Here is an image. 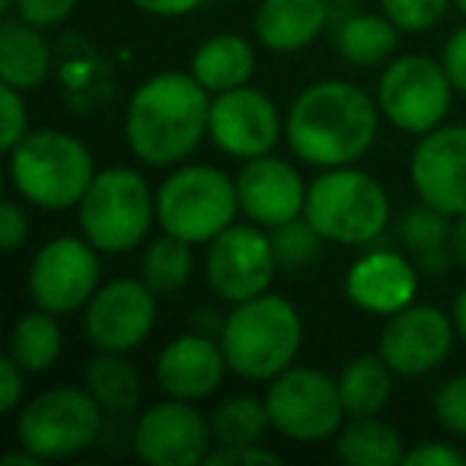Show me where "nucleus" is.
Masks as SVG:
<instances>
[{"instance_id":"a19ab883","label":"nucleus","mask_w":466,"mask_h":466,"mask_svg":"<svg viewBox=\"0 0 466 466\" xmlns=\"http://www.w3.org/2000/svg\"><path fill=\"white\" fill-rule=\"evenodd\" d=\"M23 400V364L14 355L0 358V409L14 412Z\"/></svg>"},{"instance_id":"6e6552de","label":"nucleus","mask_w":466,"mask_h":466,"mask_svg":"<svg viewBox=\"0 0 466 466\" xmlns=\"http://www.w3.org/2000/svg\"><path fill=\"white\" fill-rule=\"evenodd\" d=\"M103 406L90 390L58 387L35 396L16 419V441L42 460H61L86 451L99 438Z\"/></svg>"},{"instance_id":"09e8293b","label":"nucleus","mask_w":466,"mask_h":466,"mask_svg":"<svg viewBox=\"0 0 466 466\" xmlns=\"http://www.w3.org/2000/svg\"><path fill=\"white\" fill-rule=\"evenodd\" d=\"M329 4H351V0H329Z\"/></svg>"},{"instance_id":"c03bdc74","label":"nucleus","mask_w":466,"mask_h":466,"mask_svg":"<svg viewBox=\"0 0 466 466\" xmlns=\"http://www.w3.org/2000/svg\"><path fill=\"white\" fill-rule=\"evenodd\" d=\"M453 326H457L460 339H463V342H466V288H463V291H460L457 304H453Z\"/></svg>"},{"instance_id":"ddd939ff","label":"nucleus","mask_w":466,"mask_h":466,"mask_svg":"<svg viewBox=\"0 0 466 466\" xmlns=\"http://www.w3.org/2000/svg\"><path fill=\"white\" fill-rule=\"evenodd\" d=\"M157 319V294L144 281L116 279L86 304V339L99 351H131L150 336Z\"/></svg>"},{"instance_id":"ea45409f","label":"nucleus","mask_w":466,"mask_h":466,"mask_svg":"<svg viewBox=\"0 0 466 466\" xmlns=\"http://www.w3.org/2000/svg\"><path fill=\"white\" fill-rule=\"evenodd\" d=\"M441 65H444L453 90L466 93V26L457 29V33L447 39L444 55H441Z\"/></svg>"},{"instance_id":"1a4fd4ad","label":"nucleus","mask_w":466,"mask_h":466,"mask_svg":"<svg viewBox=\"0 0 466 466\" xmlns=\"http://www.w3.org/2000/svg\"><path fill=\"white\" fill-rule=\"evenodd\" d=\"M272 428L291 441H326L339 431L345 412L339 380L313 368H288L272 380L266 396Z\"/></svg>"},{"instance_id":"a18cd8bd","label":"nucleus","mask_w":466,"mask_h":466,"mask_svg":"<svg viewBox=\"0 0 466 466\" xmlns=\"http://www.w3.org/2000/svg\"><path fill=\"white\" fill-rule=\"evenodd\" d=\"M39 463H42V457H35L26 447H23V453H7V457H4V466H39Z\"/></svg>"},{"instance_id":"72a5a7b5","label":"nucleus","mask_w":466,"mask_h":466,"mask_svg":"<svg viewBox=\"0 0 466 466\" xmlns=\"http://www.w3.org/2000/svg\"><path fill=\"white\" fill-rule=\"evenodd\" d=\"M434 415L451 434L466 438V374L447 380L434 393Z\"/></svg>"},{"instance_id":"393cba45","label":"nucleus","mask_w":466,"mask_h":466,"mask_svg":"<svg viewBox=\"0 0 466 466\" xmlns=\"http://www.w3.org/2000/svg\"><path fill=\"white\" fill-rule=\"evenodd\" d=\"M400 33L402 29L396 26L387 14L383 16L355 14L345 23H339L336 48L349 65L374 67V65H383V61L396 52V46H400Z\"/></svg>"},{"instance_id":"79ce46f5","label":"nucleus","mask_w":466,"mask_h":466,"mask_svg":"<svg viewBox=\"0 0 466 466\" xmlns=\"http://www.w3.org/2000/svg\"><path fill=\"white\" fill-rule=\"evenodd\" d=\"M128 4L154 16H186L195 7H201L205 0H128Z\"/></svg>"},{"instance_id":"9b49d317","label":"nucleus","mask_w":466,"mask_h":466,"mask_svg":"<svg viewBox=\"0 0 466 466\" xmlns=\"http://www.w3.org/2000/svg\"><path fill=\"white\" fill-rule=\"evenodd\" d=\"M93 249V243L77 237H58L35 253L29 268V294L39 310L65 317L90 304L99 285V259Z\"/></svg>"},{"instance_id":"f704fd0d","label":"nucleus","mask_w":466,"mask_h":466,"mask_svg":"<svg viewBox=\"0 0 466 466\" xmlns=\"http://www.w3.org/2000/svg\"><path fill=\"white\" fill-rule=\"evenodd\" d=\"M23 90H16V86L4 84L0 86V106H4V128H0V147L14 150L16 144L23 141V137L29 135L26 131V103H23L20 96Z\"/></svg>"},{"instance_id":"423d86ee","label":"nucleus","mask_w":466,"mask_h":466,"mask_svg":"<svg viewBox=\"0 0 466 466\" xmlns=\"http://www.w3.org/2000/svg\"><path fill=\"white\" fill-rule=\"evenodd\" d=\"M240 211L237 182L214 167H182L157 192V220L163 233L188 243H211Z\"/></svg>"},{"instance_id":"39448f33","label":"nucleus","mask_w":466,"mask_h":466,"mask_svg":"<svg viewBox=\"0 0 466 466\" xmlns=\"http://www.w3.org/2000/svg\"><path fill=\"white\" fill-rule=\"evenodd\" d=\"M304 218L329 243L361 247L377 240L390 220V201L374 176L351 167H332L307 188Z\"/></svg>"},{"instance_id":"e433bc0d","label":"nucleus","mask_w":466,"mask_h":466,"mask_svg":"<svg viewBox=\"0 0 466 466\" xmlns=\"http://www.w3.org/2000/svg\"><path fill=\"white\" fill-rule=\"evenodd\" d=\"M205 463L208 466H240V463H247V466H256V463L275 466V463H281V457H279V453H272V451H266V447H259V444H220L218 451L208 453Z\"/></svg>"},{"instance_id":"4c0bfd02","label":"nucleus","mask_w":466,"mask_h":466,"mask_svg":"<svg viewBox=\"0 0 466 466\" xmlns=\"http://www.w3.org/2000/svg\"><path fill=\"white\" fill-rule=\"evenodd\" d=\"M402 463H412V466H466V453L460 451V447L425 441V444L406 451V460H402Z\"/></svg>"},{"instance_id":"a878e982","label":"nucleus","mask_w":466,"mask_h":466,"mask_svg":"<svg viewBox=\"0 0 466 466\" xmlns=\"http://www.w3.org/2000/svg\"><path fill=\"white\" fill-rule=\"evenodd\" d=\"M345 412L351 419L377 415L390 402V364L380 355H358L339 374Z\"/></svg>"},{"instance_id":"f3484780","label":"nucleus","mask_w":466,"mask_h":466,"mask_svg":"<svg viewBox=\"0 0 466 466\" xmlns=\"http://www.w3.org/2000/svg\"><path fill=\"white\" fill-rule=\"evenodd\" d=\"M453 326L438 307H402L390 313L380 332V358L402 377H421L447 358Z\"/></svg>"},{"instance_id":"cd10ccee","label":"nucleus","mask_w":466,"mask_h":466,"mask_svg":"<svg viewBox=\"0 0 466 466\" xmlns=\"http://www.w3.org/2000/svg\"><path fill=\"white\" fill-rule=\"evenodd\" d=\"M86 390L106 412H131L141 402V377L118 351H99L86 364Z\"/></svg>"},{"instance_id":"473e14b6","label":"nucleus","mask_w":466,"mask_h":466,"mask_svg":"<svg viewBox=\"0 0 466 466\" xmlns=\"http://www.w3.org/2000/svg\"><path fill=\"white\" fill-rule=\"evenodd\" d=\"M383 14L402 29V33H425L441 23L451 0H380Z\"/></svg>"},{"instance_id":"49530a36","label":"nucleus","mask_w":466,"mask_h":466,"mask_svg":"<svg viewBox=\"0 0 466 466\" xmlns=\"http://www.w3.org/2000/svg\"><path fill=\"white\" fill-rule=\"evenodd\" d=\"M14 7H16V0H0V10H4V14H10Z\"/></svg>"},{"instance_id":"0eeeda50","label":"nucleus","mask_w":466,"mask_h":466,"mask_svg":"<svg viewBox=\"0 0 466 466\" xmlns=\"http://www.w3.org/2000/svg\"><path fill=\"white\" fill-rule=\"evenodd\" d=\"M154 195L135 169H103L80 198L84 237L103 253L135 249L147 237L154 220Z\"/></svg>"},{"instance_id":"a211bd4d","label":"nucleus","mask_w":466,"mask_h":466,"mask_svg":"<svg viewBox=\"0 0 466 466\" xmlns=\"http://www.w3.org/2000/svg\"><path fill=\"white\" fill-rule=\"evenodd\" d=\"M237 198L240 211L262 227H279L294 220L307 208V186L291 163L279 157H253L237 176Z\"/></svg>"},{"instance_id":"bb28decb","label":"nucleus","mask_w":466,"mask_h":466,"mask_svg":"<svg viewBox=\"0 0 466 466\" xmlns=\"http://www.w3.org/2000/svg\"><path fill=\"white\" fill-rule=\"evenodd\" d=\"M339 460L349 466H396L406 460L400 434L390 425L377 421L374 415L355 419L339 434Z\"/></svg>"},{"instance_id":"2f4dec72","label":"nucleus","mask_w":466,"mask_h":466,"mask_svg":"<svg viewBox=\"0 0 466 466\" xmlns=\"http://www.w3.org/2000/svg\"><path fill=\"white\" fill-rule=\"evenodd\" d=\"M268 240H272L279 268H285V272H298V268L310 266V262L319 256V243H323V237H319L317 227L300 214V218L272 227Z\"/></svg>"},{"instance_id":"7c9ffc66","label":"nucleus","mask_w":466,"mask_h":466,"mask_svg":"<svg viewBox=\"0 0 466 466\" xmlns=\"http://www.w3.org/2000/svg\"><path fill=\"white\" fill-rule=\"evenodd\" d=\"M268 425L272 419L266 402L253 396H233L211 412V434L218 444H259Z\"/></svg>"},{"instance_id":"c85d7f7f","label":"nucleus","mask_w":466,"mask_h":466,"mask_svg":"<svg viewBox=\"0 0 466 466\" xmlns=\"http://www.w3.org/2000/svg\"><path fill=\"white\" fill-rule=\"evenodd\" d=\"M10 355L23 364V370H46L61 355V329L55 313L39 310L16 319L10 336Z\"/></svg>"},{"instance_id":"c756f323","label":"nucleus","mask_w":466,"mask_h":466,"mask_svg":"<svg viewBox=\"0 0 466 466\" xmlns=\"http://www.w3.org/2000/svg\"><path fill=\"white\" fill-rule=\"evenodd\" d=\"M192 275V243L163 233L160 240L150 243L141 262V279L154 294H173Z\"/></svg>"},{"instance_id":"6ab92c4d","label":"nucleus","mask_w":466,"mask_h":466,"mask_svg":"<svg viewBox=\"0 0 466 466\" xmlns=\"http://www.w3.org/2000/svg\"><path fill=\"white\" fill-rule=\"evenodd\" d=\"M227 355L211 336H192L173 339L157 358V380L173 400H205L224 380Z\"/></svg>"},{"instance_id":"c9c22d12","label":"nucleus","mask_w":466,"mask_h":466,"mask_svg":"<svg viewBox=\"0 0 466 466\" xmlns=\"http://www.w3.org/2000/svg\"><path fill=\"white\" fill-rule=\"evenodd\" d=\"M77 7V0H16V16L39 29L58 26L65 16H71V10Z\"/></svg>"},{"instance_id":"dca6fc26","label":"nucleus","mask_w":466,"mask_h":466,"mask_svg":"<svg viewBox=\"0 0 466 466\" xmlns=\"http://www.w3.org/2000/svg\"><path fill=\"white\" fill-rule=\"evenodd\" d=\"M208 135L224 154L253 160L279 144L281 118L266 93L237 86V90L218 93V99L211 103Z\"/></svg>"},{"instance_id":"5701e85b","label":"nucleus","mask_w":466,"mask_h":466,"mask_svg":"<svg viewBox=\"0 0 466 466\" xmlns=\"http://www.w3.org/2000/svg\"><path fill=\"white\" fill-rule=\"evenodd\" d=\"M400 243L415 259V266L428 275H444L451 268L453 256V224L451 214L425 205L409 208L400 218Z\"/></svg>"},{"instance_id":"37998d69","label":"nucleus","mask_w":466,"mask_h":466,"mask_svg":"<svg viewBox=\"0 0 466 466\" xmlns=\"http://www.w3.org/2000/svg\"><path fill=\"white\" fill-rule=\"evenodd\" d=\"M453 256H457L460 266L466 268V214L457 218V224H453Z\"/></svg>"},{"instance_id":"f257e3e1","label":"nucleus","mask_w":466,"mask_h":466,"mask_svg":"<svg viewBox=\"0 0 466 466\" xmlns=\"http://www.w3.org/2000/svg\"><path fill=\"white\" fill-rule=\"evenodd\" d=\"M380 103L345 80L313 84L288 112V144L313 167H349L374 144Z\"/></svg>"},{"instance_id":"412c9836","label":"nucleus","mask_w":466,"mask_h":466,"mask_svg":"<svg viewBox=\"0 0 466 466\" xmlns=\"http://www.w3.org/2000/svg\"><path fill=\"white\" fill-rule=\"evenodd\" d=\"M329 0H262L256 10V35L272 52H298L323 33Z\"/></svg>"},{"instance_id":"4468645a","label":"nucleus","mask_w":466,"mask_h":466,"mask_svg":"<svg viewBox=\"0 0 466 466\" xmlns=\"http://www.w3.org/2000/svg\"><path fill=\"white\" fill-rule=\"evenodd\" d=\"M211 444V421L188 400L157 402L137 419L135 451L150 466H195L205 463Z\"/></svg>"},{"instance_id":"de8ad7c7","label":"nucleus","mask_w":466,"mask_h":466,"mask_svg":"<svg viewBox=\"0 0 466 466\" xmlns=\"http://www.w3.org/2000/svg\"><path fill=\"white\" fill-rule=\"evenodd\" d=\"M453 4H457V7H460V14L466 16V0H453Z\"/></svg>"},{"instance_id":"b1692460","label":"nucleus","mask_w":466,"mask_h":466,"mask_svg":"<svg viewBox=\"0 0 466 466\" xmlns=\"http://www.w3.org/2000/svg\"><path fill=\"white\" fill-rule=\"evenodd\" d=\"M256 71V52L243 35H214L195 52L192 77L205 86L208 93H224L247 86Z\"/></svg>"},{"instance_id":"9d476101","label":"nucleus","mask_w":466,"mask_h":466,"mask_svg":"<svg viewBox=\"0 0 466 466\" xmlns=\"http://www.w3.org/2000/svg\"><path fill=\"white\" fill-rule=\"evenodd\" d=\"M451 77L444 65L425 55L396 58L377 84L380 112L409 135H428L444 122L451 109Z\"/></svg>"},{"instance_id":"aec40b11","label":"nucleus","mask_w":466,"mask_h":466,"mask_svg":"<svg viewBox=\"0 0 466 466\" xmlns=\"http://www.w3.org/2000/svg\"><path fill=\"white\" fill-rule=\"evenodd\" d=\"M419 275L409 259L390 249L368 253L345 275V294L355 307L368 313H396L412 304Z\"/></svg>"},{"instance_id":"f8f14e48","label":"nucleus","mask_w":466,"mask_h":466,"mask_svg":"<svg viewBox=\"0 0 466 466\" xmlns=\"http://www.w3.org/2000/svg\"><path fill=\"white\" fill-rule=\"evenodd\" d=\"M275 249L268 233L256 227L230 224L211 240L208 249V285L230 304H243L268 291L275 279Z\"/></svg>"},{"instance_id":"20e7f679","label":"nucleus","mask_w":466,"mask_h":466,"mask_svg":"<svg viewBox=\"0 0 466 466\" xmlns=\"http://www.w3.org/2000/svg\"><path fill=\"white\" fill-rule=\"evenodd\" d=\"M10 179L16 192L39 208L80 205L90 182L96 179L93 154L67 131L42 128L26 135L10 150Z\"/></svg>"},{"instance_id":"4be33fe9","label":"nucleus","mask_w":466,"mask_h":466,"mask_svg":"<svg viewBox=\"0 0 466 466\" xmlns=\"http://www.w3.org/2000/svg\"><path fill=\"white\" fill-rule=\"evenodd\" d=\"M48 65V42L42 39L39 26L20 20V16H7L0 23V77L4 84L16 86V90H35L46 84Z\"/></svg>"},{"instance_id":"7ed1b4c3","label":"nucleus","mask_w":466,"mask_h":466,"mask_svg":"<svg viewBox=\"0 0 466 466\" xmlns=\"http://www.w3.org/2000/svg\"><path fill=\"white\" fill-rule=\"evenodd\" d=\"M304 339V323L291 300L279 294H259L237 304L220 323V349L233 374L247 380H275L291 368Z\"/></svg>"},{"instance_id":"58836bf2","label":"nucleus","mask_w":466,"mask_h":466,"mask_svg":"<svg viewBox=\"0 0 466 466\" xmlns=\"http://www.w3.org/2000/svg\"><path fill=\"white\" fill-rule=\"evenodd\" d=\"M26 233H29V220L20 211V205L4 201L0 205V247L7 249V253H16L26 243Z\"/></svg>"},{"instance_id":"f03ea898","label":"nucleus","mask_w":466,"mask_h":466,"mask_svg":"<svg viewBox=\"0 0 466 466\" xmlns=\"http://www.w3.org/2000/svg\"><path fill=\"white\" fill-rule=\"evenodd\" d=\"M211 118L208 90L192 74H157L144 80L128 103L125 135L150 167H173L201 144Z\"/></svg>"},{"instance_id":"2eb2a0df","label":"nucleus","mask_w":466,"mask_h":466,"mask_svg":"<svg viewBox=\"0 0 466 466\" xmlns=\"http://www.w3.org/2000/svg\"><path fill=\"white\" fill-rule=\"evenodd\" d=\"M412 186L425 205L463 218L466 214V125L434 128L412 150Z\"/></svg>"}]
</instances>
